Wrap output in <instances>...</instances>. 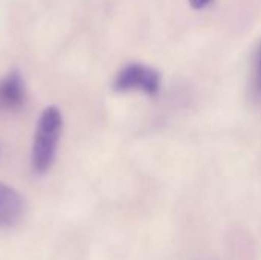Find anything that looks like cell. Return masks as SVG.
Segmentation results:
<instances>
[{"mask_svg": "<svg viewBox=\"0 0 261 260\" xmlns=\"http://www.w3.org/2000/svg\"><path fill=\"white\" fill-rule=\"evenodd\" d=\"M257 86L261 90V51L258 55V61H257Z\"/></svg>", "mask_w": 261, "mask_h": 260, "instance_id": "5b68a950", "label": "cell"}, {"mask_svg": "<svg viewBox=\"0 0 261 260\" xmlns=\"http://www.w3.org/2000/svg\"><path fill=\"white\" fill-rule=\"evenodd\" d=\"M115 87L118 90L141 89L148 93H154L159 89V77L154 70L148 67L139 64H130L118 74Z\"/></svg>", "mask_w": 261, "mask_h": 260, "instance_id": "7a4b0ae2", "label": "cell"}, {"mask_svg": "<svg viewBox=\"0 0 261 260\" xmlns=\"http://www.w3.org/2000/svg\"><path fill=\"white\" fill-rule=\"evenodd\" d=\"M24 215V199L12 187L0 182V228L17 225Z\"/></svg>", "mask_w": 261, "mask_h": 260, "instance_id": "3957f363", "label": "cell"}, {"mask_svg": "<svg viewBox=\"0 0 261 260\" xmlns=\"http://www.w3.org/2000/svg\"><path fill=\"white\" fill-rule=\"evenodd\" d=\"M61 129H63V116L60 109L55 106L46 107L38 120L37 130L34 135V144H32V169L37 173H44L50 169L55 153H57V146L61 136Z\"/></svg>", "mask_w": 261, "mask_h": 260, "instance_id": "6da1fadb", "label": "cell"}, {"mask_svg": "<svg viewBox=\"0 0 261 260\" xmlns=\"http://www.w3.org/2000/svg\"><path fill=\"white\" fill-rule=\"evenodd\" d=\"M26 100L24 83L20 72L12 70L0 80V109L15 110Z\"/></svg>", "mask_w": 261, "mask_h": 260, "instance_id": "277c9868", "label": "cell"}, {"mask_svg": "<svg viewBox=\"0 0 261 260\" xmlns=\"http://www.w3.org/2000/svg\"><path fill=\"white\" fill-rule=\"evenodd\" d=\"M210 2H211V0H191V5H193L194 8H203V6H206Z\"/></svg>", "mask_w": 261, "mask_h": 260, "instance_id": "8992f818", "label": "cell"}]
</instances>
